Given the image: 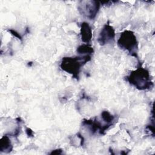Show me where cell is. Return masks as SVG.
<instances>
[{"mask_svg": "<svg viewBox=\"0 0 155 155\" xmlns=\"http://www.w3.org/2000/svg\"><path fill=\"white\" fill-rule=\"evenodd\" d=\"M9 31H10V32H11V33H12V35H15L16 37L18 38L19 39H22V38H21V36H20V35H19L18 33H17L16 31L13 30H9Z\"/></svg>", "mask_w": 155, "mask_h": 155, "instance_id": "obj_10", "label": "cell"}, {"mask_svg": "<svg viewBox=\"0 0 155 155\" xmlns=\"http://www.w3.org/2000/svg\"><path fill=\"white\" fill-rule=\"evenodd\" d=\"M100 4L96 1H81L78 9L80 13L90 19H94L99 9Z\"/></svg>", "mask_w": 155, "mask_h": 155, "instance_id": "obj_4", "label": "cell"}, {"mask_svg": "<svg viewBox=\"0 0 155 155\" xmlns=\"http://www.w3.org/2000/svg\"><path fill=\"white\" fill-rule=\"evenodd\" d=\"M128 82L140 90L151 88L153 83L151 80L149 71L143 68H138L127 76Z\"/></svg>", "mask_w": 155, "mask_h": 155, "instance_id": "obj_2", "label": "cell"}, {"mask_svg": "<svg viewBox=\"0 0 155 155\" xmlns=\"http://www.w3.org/2000/svg\"><path fill=\"white\" fill-rule=\"evenodd\" d=\"M26 133L28 136H33V131L31 129L27 128L26 129Z\"/></svg>", "mask_w": 155, "mask_h": 155, "instance_id": "obj_12", "label": "cell"}, {"mask_svg": "<svg viewBox=\"0 0 155 155\" xmlns=\"http://www.w3.org/2000/svg\"><path fill=\"white\" fill-rule=\"evenodd\" d=\"M62 153V150L61 149H57L55 150L50 153L51 154H61Z\"/></svg>", "mask_w": 155, "mask_h": 155, "instance_id": "obj_11", "label": "cell"}, {"mask_svg": "<svg viewBox=\"0 0 155 155\" xmlns=\"http://www.w3.org/2000/svg\"><path fill=\"white\" fill-rule=\"evenodd\" d=\"M81 36L82 41L87 44L91 41L92 38V30L88 23L85 22L82 23L81 27Z\"/></svg>", "mask_w": 155, "mask_h": 155, "instance_id": "obj_6", "label": "cell"}, {"mask_svg": "<svg viewBox=\"0 0 155 155\" xmlns=\"http://www.w3.org/2000/svg\"><path fill=\"white\" fill-rule=\"evenodd\" d=\"M118 46L131 54H135L137 50V41L134 33L130 30L123 31L117 40Z\"/></svg>", "mask_w": 155, "mask_h": 155, "instance_id": "obj_3", "label": "cell"}, {"mask_svg": "<svg viewBox=\"0 0 155 155\" xmlns=\"http://www.w3.org/2000/svg\"><path fill=\"white\" fill-rule=\"evenodd\" d=\"M115 38V31L112 26L109 24H105L101 29L97 41L101 45L111 43L114 41Z\"/></svg>", "mask_w": 155, "mask_h": 155, "instance_id": "obj_5", "label": "cell"}, {"mask_svg": "<svg viewBox=\"0 0 155 155\" xmlns=\"http://www.w3.org/2000/svg\"><path fill=\"white\" fill-rule=\"evenodd\" d=\"M101 117L104 122L111 125H113V122L114 120V116L109 111H103L101 114Z\"/></svg>", "mask_w": 155, "mask_h": 155, "instance_id": "obj_9", "label": "cell"}, {"mask_svg": "<svg viewBox=\"0 0 155 155\" xmlns=\"http://www.w3.org/2000/svg\"><path fill=\"white\" fill-rule=\"evenodd\" d=\"M93 47L87 44H82L79 45L77 48V52L81 56L90 55L93 53Z\"/></svg>", "mask_w": 155, "mask_h": 155, "instance_id": "obj_8", "label": "cell"}, {"mask_svg": "<svg viewBox=\"0 0 155 155\" xmlns=\"http://www.w3.org/2000/svg\"><path fill=\"white\" fill-rule=\"evenodd\" d=\"M90 59V55L64 57L61 61L60 67L62 70L71 74L74 78L78 79L81 67Z\"/></svg>", "mask_w": 155, "mask_h": 155, "instance_id": "obj_1", "label": "cell"}, {"mask_svg": "<svg viewBox=\"0 0 155 155\" xmlns=\"http://www.w3.org/2000/svg\"><path fill=\"white\" fill-rule=\"evenodd\" d=\"M1 151L4 153H9L12 150L13 147L11 141L8 136H4L1 139Z\"/></svg>", "mask_w": 155, "mask_h": 155, "instance_id": "obj_7", "label": "cell"}]
</instances>
